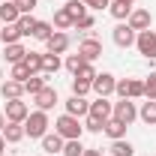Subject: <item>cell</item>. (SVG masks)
I'll list each match as a JSON object with an SVG mask.
<instances>
[{
    "label": "cell",
    "mask_w": 156,
    "mask_h": 156,
    "mask_svg": "<svg viewBox=\"0 0 156 156\" xmlns=\"http://www.w3.org/2000/svg\"><path fill=\"white\" fill-rule=\"evenodd\" d=\"M135 48H138L141 57L156 60V30H141L135 36Z\"/></svg>",
    "instance_id": "3957f363"
},
{
    "label": "cell",
    "mask_w": 156,
    "mask_h": 156,
    "mask_svg": "<svg viewBox=\"0 0 156 156\" xmlns=\"http://www.w3.org/2000/svg\"><path fill=\"white\" fill-rule=\"evenodd\" d=\"M81 153H84L81 138H72V141H66V144H63V156H81Z\"/></svg>",
    "instance_id": "1f68e13d"
},
{
    "label": "cell",
    "mask_w": 156,
    "mask_h": 156,
    "mask_svg": "<svg viewBox=\"0 0 156 156\" xmlns=\"http://www.w3.org/2000/svg\"><path fill=\"white\" fill-rule=\"evenodd\" d=\"M84 129H87V132H102V129H105V123H99V120H93V117H87Z\"/></svg>",
    "instance_id": "60d3db41"
},
{
    "label": "cell",
    "mask_w": 156,
    "mask_h": 156,
    "mask_svg": "<svg viewBox=\"0 0 156 156\" xmlns=\"http://www.w3.org/2000/svg\"><path fill=\"white\" fill-rule=\"evenodd\" d=\"M48 111H33V114H27V120H24V135H30V138H42L45 132H48Z\"/></svg>",
    "instance_id": "7a4b0ae2"
},
{
    "label": "cell",
    "mask_w": 156,
    "mask_h": 156,
    "mask_svg": "<svg viewBox=\"0 0 156 156\" xmlns=\"http://www.w3.org/2000/svg\"><path fill=\"white\" fill-rule=\"evenodd\" d=\"M132 9H135V6H129V3H120V0H111V6H108V12H111L117 21H126Z\"/></svg>",
    "instance_id": "484cf974"
},
{
    "label": "cell",
    "mask_w": 156,
    "mask_h": 156,
    "mask_svg": "<svg viewBox=\"0 0 156 156\" xmlns=\"http://www.w3.org/2000/svg\"><path fill=\"white\" fill-rule=\"evenodd\" d=\"M27 114H30V108L24 99H6V120L9 123H24Z\"/></svg>",
    "instance_id": "8992f818"
},
{
    "label": "cell",
    "mask_w": 156,
    "mask_h": 156,
    "mask_svg": "<svg viewBox=\"0 0 156 156\" xmlns=\"http://www.w3.org/2000/svg\"><path fill=\"white\" fill-rule=\"evenodd\" d=\"M15 24H18L21 36H33V27H36V18H33V15H21V18L15 21Z\"/></svg>",
    "instance_id": "4dcf8cb0"
},
{
    "label": "cell",
    "mask_w": 156,
    "mask_h": 156,
    "mask_svg": "<svg viewBox=\"0 0 156 156\" xmlns=\"http://www.w3.org/2000/svg\"><path fill=\"white\" fill-rule=\"evenodd\" d=\"M87 9H108L111 6V0H81Z\"/></svg>",
    "instance_id": "ab89813d"
},
{
    "label": "cell",
    "mask_w": 156,
    "mask_h": 156,
    "mask_svg": "<svg viewBox=\"0 0 156 156\" xmlns=\"http://www.w3.org/2000/svg\"><path fill=\"white\" fill-rule=\"evenodd\" d=\"M0 93H3V99H21V96H24V84L6 78V81L0 84Z\"/></svg>",
    "instance_id": "ac0fdd59"
},
{
    "label": "cell",
    "mask_w": 156,
    "mask_h": 156,
    "mask_svg": "<svg viewBox=\"0 0 156 156\" xmlns=\"http://www.w3.org/2000/svg\"><path fill=\"white\" fill-rule=\"evenodd\" d=\"M138 117H141L147 126H156V102H153V99L141 102V108H138Z\"/></svg>",
    "instance_id": "d4e9b609"
},
{
    "label": "cell",
    "mask_w": 156,
    "mask_h": 156,
    "mask_svg": "<svg viewBox=\"0 0 156 156\" xmlns=\"http://www.w3.org/2000/svg\"><path fill=\"white\" fill-rule=\"evenodd\" d=\"M63 9H66V12H69V15H72V24H75V21L81 18V15H87V6H84V3H81V0H69V3H66V6H63Z\"/></svg>",
    "instance_id": "f1b7e54d"
},
{
    "label": "cell",
    "mask_w": 156,
    "mask_h": 156,
    "mask_svg": "<svg viewBox=\"0 0 156 156\" xmlns=\"http://www.w3.org/2000/svg\"><path fill=\"white\" fill-rule=\"evenodd\" d=\"M93 87H90V81H81V78H72V93L75 96H87Z\"/></svg>",
    "instance_id": "e575fe53"
},
{
    "label": "cell",
    "mask_w": 156,
    "mask_h": 156,
    "mask_svg": "<svg viewBox=\"0 0 156 156\" xmlns=\"http://www.w3.org/2000/svg\"><path fill=\"white\" fill-rule=\"evenodd\" d=\"M24 66L30 69V75H39V72H42V54H39V51H27Z\"/></svg>",
    "instance_id": "4316f807"
},
{
    "label": "cell",
    "mask_w": 156,
    "mask_h": 156,
    "mask_svg": "<svg viewBox=\"0 0 156 156\" xmlns=\"http://www.w3.org/2000/svg\"><path fill=\"white\" fill-rule=\"evenodd\" d=\"M126 129H129L126 123H120L117 117H111V120H105V129L102 132L111 138V141H117V138H126Z\"/></svg>",
    "instance_id": "ffe728a7"
},
{
    "label": "cell",
    "mask_w": 156,
    "mask_h": 156,
    "mask_svg": "<svg viewBox=\"0 0 156 156\" xmlns=\"http://www.w3.org/2000/svg\"><path fill=\"white\" fill-rule=\"evenodd\" d=\"M114 93H120V99H141L144 96V81H138V78H123V81H117Z\"/></svg>",
    "instance_id": "277c9868"
},
{
    "label": "cell",
    "mask_w": 156,
    "mask_h": 156,
    "mask_svg": "<svg viewBox=\"0 0 156 156\" xmlns=\"http://www.w3.org/2000/svg\"><path fill=\"white\" fill-rule=\"evenodd\" d=\"M33 102H36V108H39V111H51V108H54V105L60 102V96H57V90H54L51 84H45V87L39 90L36 96H33Z\"/></svg>",
    "instance_id": "9c48e42d"
},
{
    "label": "cell",
    "mask_w": 156,
    "mask_h": 156,
    "mask_svg": "<svg viewBox=\"0 0 156 156\" xmlns=\"http://www.w3.org/2000/svg\"><path fill=\"white\" fill-rule=\"evenodd\" d=\"M54 132H57L63 141H72V138H81V135H84V126L78 123V117H72V114H60L57 123H54Z\"/></svg>",
    "instance_id": "6da1fadb"
},
{
    "label": "cell",
    "mask_w": 156,
    "mask_h": 156,
    "mask_svg": "<svg viewBox=\"0 0 156 156\" xmlns=\"http://www.w3.org/2000/svg\"><path fill=\"white\" fill-rule=\"evenodd\" d=\"M126 24H129L135 33H141V30H150L153 15H150V9H132V12H129V18H126Z\"/></svg>",
    "instance_id": "30bf717a"
},
{
    "label": "cell",
    "mask_w": 156,
    "mask_h": 156,
    "mask_svg": "<svg viewBox=\"0 0 156 156\" xmlns=\"http://www.w3.org/2000/svg\"><path fill=\"white\" fill-rule=\"evenodd\" d=\"M81 156H102V150H99V147H84Z\"/></svg>",
    "instance_id": "b9f144b4"
},
{
    "label": "cell",
    "mask_w": 156,
    "mask_h": 156,
    "mask_svg": "<svg viewBox=\"0 0 156 156\" xmlns=\"http://www.w3.org/2000/svg\"><path fill=\"white\" fill-rule=\"evenodd\" d=\"M9 78H12V81H21V84H24V81L30 78V69H27L24 63H12V72H9Z\"/></svg>",
    "instance_id": "d6a6232c"
},
{
    "label": "cell",
    "mask_w": 156,
    "mask_h": 156,
    "mask_svg": "<svg viewBox=\"0 0 156 156\" xmlns=\"http://www.w3.org/2000/svg\"><path fill=\"white\" fill-rule=\"evenodd\" d=\"M111 111H114V102H108V96H99L96 102H90V114L87 117L105 123V120H111Z\"/></svg>",
    "instance_id": "8fae6325"
},
{
    "label": "cell",
    "mask_w": 156,
    "mask_h": 156,
    "mask_svg": "<svg viewBox=\"0 0 156 156\" xmlns=\"http://www.w3.org/2000/svg\"><path fill=\"white\" fill-rule=\"evenodd\" d=\"M75 78H81V81H90V84H93V78H96V69H93V63H84V66L75 72Z\"/></svg>",
    "instance_id": "8d00e7d4"
},
{
    "label": "cell",
    "mask_w": 156,
    "mask_h": 156,
    "mask_svg": "<svg viewBox=\"0 0 156 156\" xmlns=\"http://www.w3.org/2000/svg\"><path fill=\"white\" fill-rule=\"evenodd\" d=\"M54 27H57V30H69V27H72V15H69L63 6L54 12Z\"/></svg>",
    "instance_id": "f546056e"
},
{
    "label": "cell",
    "mask_w": 156,
    "mask_h": 156,
    "mask_svg": "<svg viewBox=\"0 0 156 156\" xmlns=\"http://www.w3.org/2000/svg\"><path fill=\"white\" fill-rule=\"evenodd\" d=\"M3 57H6V63H24V57H27V48H24L21 42L3 45Z\"/></svg>",
    "instance_id": "e0dca14e"
},
{
    "label": "cell",
    "mask_w": 156,
    "mask_h": 156,
    "mask_svg": "<svg viewBox=\"0 0 156 156\" xmlns=\"http://www.w3.org/2000/svg\"><path fill=\"white\" fill-rule=\"evenodd\" d=\"M39 141H42V150H45L48 156H54V153H63V144H66V141H63V138H60L57 132H45V135L39 138Z\"/></svg>",
    "instance_id": "9a60e30c"
},
{
    "label": "cell",
    "mask_w": 156,
    "mask_h": 156,
    "mask_svg": "<svg viewBox=\"0 0 156 156\" xmlns=\"http://www.w3.org/2000/svg\"><path fill=\"white\" fill-rule=\"evenodd\" d=\"M45 48H48V54H66V48H69V33L66 30H54L48 42H45Z\"/></svg>",
    "instance_id": "7c38bea8"
},
{
    "label": "cell",
    "mask_w": 156,
    "mask_h": 156,
    "mask_svg": "<svg viewBox=\"0 0 156 156\" xmlns=\"http://www.w3.org/2000/svg\"><path fill=\"white\" fill-rule=\"evenodd\" d=\"M54 33V24H48V21H36V27H33V39L39 42H48V36Z\"/></svg>",
    "instance_id": "83f0119b"
},
{
    "label": "cell",
    "mask_w": 156,
    "mask_h": 156,
    "mask_svg": "<svg viewBox=\"0 0 156 156\" xmlns=\"http://www.w3.org/2000/svg\"><path fill=\"white\" fill-rule=\"evenodd\" d=\"M12 3H15V0H12Z\"/></svg>",
    "instance_id": "c3c4849f"
},
{
    "label": "cell",
    "mask_w": 156,
    "mask_h": 156,
    "mask_svg": "<svg viewBox=\"0 0 156 156\" xmlns=\"http://www.w3.org/2000/svg\"><path fill=\"white\" fill-rule=\"evenodd\" d=\"M63 66V60H60V54H42V75H48V78H54L57 75V69Z\"/></svg>",
    "instance_id": "d6986e66"
},
{
    "label": "cell",
    "mask_w": 156,
    "mask_h": 156,
    "mask_svg": "<svg viewBox=\"0 0 156 156\" xmlns=\"http://www.w3.org/2000/svg\"><path fill=\"white\" fill-rule=\"evenodd\" d=\"M3 126H6V117L0 114V132H3Z\"/></svg>",
    "instance_id": "ee69618b"
},
{
    "label": "cell",
    "mask_w": 156,
    "mask_h": 156,
    "mask_svg": "<svg viewBox=\"0 0 156 156\" xmlns=\"http://www.w3.org/2000/svg\"><path fill=\"white\" fill-rule=\"evenodd\" d=\"M93 93L96 96H111L114 93V87H117V78L111 75V72H96V78H93Z\"/></svg>",
    "instance_id": "ba28073f"
},
{
    "label": "cell",
    "mask_w": 156,
    "mask_h": 156,
    "mask_svg": "<svg viewBox=\"0 0 156 156\" xmlns=\"http://www.w3.org/2000/svg\"><path fill=\"white\" fill-rule=\"evenodd\" d=\"M120 3H129V6H132V3H135V0H120Z\"/></svg>",
    "instance_id": "f6af8a7d"
},
{
    "label": "cell",
    "mask_w": 156,
    "mask_h": 156,
    "mask_svg": "<svg viewBox=\"0 0 156 156\" xmlns=\"http://www.w3.org/2000/svg\"><path fill=\"white\" fill-rule=\"evenodd\" d=\"M78 54L84 57V63H93L96 57H102V42H99V39H93V36L84 39V42L78 45Z\"/></svg>",
    "instance_id": "4fadbf2b"
},
{
    "label": "cell",
    "mask_w": 156,
    "mask_h": 156,
    "mask_svg": "<svg viewBox=\"0 0 156 156\" xmlns=\"http://www.w3.org/2000/svg\"><path fill=\"white\" fill-rule=\"evenodd\" d=\"M111 117H117L120 123H126V126H129V123L138 117L135 102H132V99H120V102H114V111H111Z\"/></svg>",
    "instance_id": "52a82bcc"
},
{
    "label": "cell",
    "mask_w": 156,
    "mask_h": 156,
    "mask_svg": "<svg viewBox=\"0 0 156 156\" xmlns=\"http://www.w3.org/2000/svg\"><path fill=\"white\" fill-rule=\"evenodd\" d=\"M93 24H96V18H93V15L87 12V15H81V18H78L75 24H72V27H75V30H90Z\"/></svg>",
    "instance_id": "74e56055"
},
{
    "label": "cell",
    "mask_w": 156,
    "mask_h": 156,
    "mask_svg": "<svg viewBox=\"0 0 156 156\" xmlns=\"http://www.w3.org/2000/svg\"><path fill=\"white\" fill-rule=\"evenodd\" d=\"M144 99H153L156 102V72H150L147 81H144Z\"/></svg>",
    "instance_id": "d590c367"
},
{
    "label": "cell",
    "mask_w": 156,
    "mask_h": 156,
    "mask_svg": "<svg viewBox=\"0 0 156 156\" xmlns=\"http://www.w3.org/2000/svg\"><path fill=\"white\" fill-rule=\"evenodd\" d=\"M66 114H72V117H87V114H90V102H87L84 96H75V93H72V96L66 99Z\"/></svg>",
    "instance_id": "5bb4252c"
},
{
    "label": "cell",
    "mask_w": 156,
    "mask_h": 156,
    "mask_svg": "<svg viewBox=\"0 0 156 156\" xmlns=\"http://www.w3.org/2000/svg\"><path fill=\"white\" fill-rule=\"evenodd\" d=\"M15 3H18V12H21V15H30V12L36 9V0H15Z\"/></svg>",
    "instance_id": "f35d334b"
},
{
    "label": "cell",
    "mask_w": 156,
    "mask_h": 156,
    "mask_svg": "<svg viewBox=\"0 0 156 156\" xmlns=\"http://www.w3.org/2000/svg\"><path fill=\"white\" fill-rule=\"evenodd\" d=\"M45 84H48V75H42V72H39V75H30L27 81H24V93L36 96V93L42 90V87H45Z\"/></svg>",
    "instance_id": "603a6c76"
},
{
    "label": "cell",
    "mask_w": 156,
    "mask_h": 156,
    "mask_svg": "<svg viewBox=\"0 0 156 156\" xmlns=\"http://www.w3.org/2000/svg\"><path fill=\"white\" fill-rule=\"evenodd\" d=\"M108 153H111V156H135V147H132L126 138H117V141H111Z\"/></svg>",
    "instance_id": "cb8c5ba5"
},
{
    "label": "cell",
    "mask_w": 156,
    "mask_h": 156,
    "mask_svg": "<svg viewBox=\"0 0 156 156\" xmlns=\"http://www.w3.org/2000/svg\"><path fill=\"white\" fill-rule=\"evenodd\" d=\"M0 27H3V21H0Z\"/></svg>",
    "instance_id": "7dc6e473"
},
{
    "label": "cell",
    "mask_w": 156,
    "mask_h": 156,
    "mask_svg": "<svg viewBox=\"0 0 156 156\" xmlns=\"http://www.w3.org/2000/svg\"><path fill=\"white\" fill-rule=\"evenodd\" d=\"M3 138H6V144H18L21 138H24V123H9V120H6Z\"/></svg>",
    "instance_id": "44dd1931"
},
{
    "label": "cell",
    "mask_w": 156,
    "mask_h": 156,
    "mask_svg": "<svg viewBox=\"0 0 156 156\" xmlns=\"http://www.w3.org/2000/svg\"><path fill=\"white\" fill-rule=\"evenodd\" d=\"M135 36H138V33L126 24V21H120L114 30H111V39H114L117 48H132V45H135Z\"/></svg>",
    "instance_id": "5b68a950"
},
{
    "label": "cell",
    "mask_w": 156,
    "mask_h": 156,
    "mask_svg": "<svg viewBox=\"0 0 156 156\" xmlns=\"http://www.w3.org/2000/svg\"><path fill=\"white\" fill-rule=\"evenodd\" d=\"M0 84H3V69H0Z\"/></svg>",
    "instance_id": "bcb514c9"
},
{
    "label": "cell",
    "mask_w": 156,
    "mask_h": 156,
    "mask_svg": "<svg viewBox=\"0 0 156 156\" xmlns=\"http://www.w3.org/2000/svg\"><path fill=\"white\" fill-rule=\"evenodd\" d=\"M63 66H66V69H69V72H72V75H75L78 69H81V66H84V57H81V54H69V57L63 60Z\"/></svg>",
    "instance_id": "836d02e7"
},
{
    "label": "cell",
    "mask_w": 156,
    "mask_h": 156,
    "mask_svg": "<svg viewBox=\"0 0 156 156\" xmlns=\"http://www.w3.org/2000/svg\"><path fill=\"white\" fill-rule=\"evenodd\" d=\"M3 150H6V138H3V132H0V156H3Z\"/></svg>",
    "instance_id": "7bdbcfd3"
},
{
    "label": "cell",
    "mask_w": 156,
    "mask_h": 156,
    "mask_svg": "<svg viewBox=\"0 0 156 156\" xmlns=\"http://www.w3.org/2000/svg\"><path fill=\"white\" fill-rule=\"evenodd\" d=\"M18 18H21L18 3H12V0H0V21H3V24H15Z\"/></svg>",
    "instance_id": "2e32d148"
},
{
    "label": "cell",
    "mask_w": 156,
    "mask_h": 156,
    "mask_svg": "<svg viewBox=\"0 0 156 156\" xmlns=\"http://www.w3.org/2000/svg\"><path fill=\"white\" fill-rule=\"evenodd\" d=\"M0 42H3V45L21 42V30H18V24H3V27H0Z\"/></svg>",
    "instance_id": "7402d4cb"
}]
</instances>
